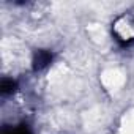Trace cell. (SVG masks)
I'll return each instance as SVG.
<instances>
[{
  "label": "cell",
  "instance_id": "6da1fadb",
  "mask_svg": "<svg viewBox=\"0 0 134 134\" xmlns=\"http://www.w3.org/2000/svg\"><path fill=\"white\" fill-rule=\"evenodd\" d=\"M114 33L117 40L123 44L134 41V18L123 16L114 24Z\"/></svg>",
  "mask_w": 134,
  "mask_h": 134
},
{
  "label": "cell",
  "instance_id": "7a4b0ae2",
  "mask_svg": "<svg viewBox=\"0 0 134 134\" xmlns=\"http://www.w3.org/2000/svg\"><path fill=\"white\" fill-rule=\"evenodd\" d=\"M52 62V54L49 51H38L33 57V68L35 70H43Z\"/></svg>",
  "mask_w": 134,
  "mask_h": 134
}]
</instances>
